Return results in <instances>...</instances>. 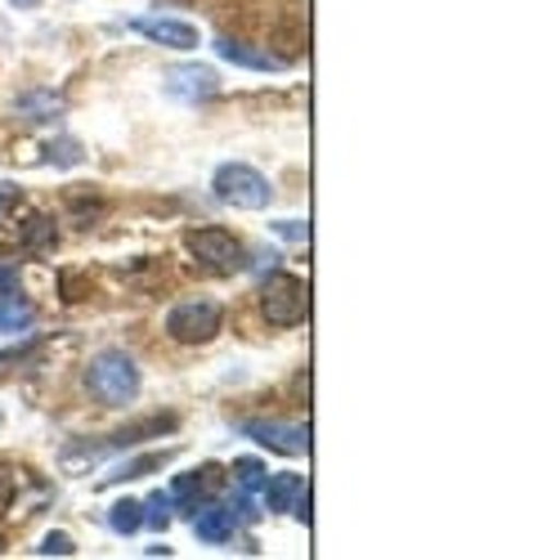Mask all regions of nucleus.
<instances>
[{"mask_svg": "<svg viewBox=\"0 0 538 560\" xmlns=\"http://www.w3.org/2000/svg\"><path fill=\"white\" fill-rule=\"evenodd\" d=\"M19 113H27V121H50L55 113H63V100H55V95H23Z\"/></svg>", "mask_w": 538, "mask_h": 560, "instance_id": "nucleus-18", "label": "nucleus"}, {"mask_svg": "<svg viewBox=\"0 0 538 560\" xmlns=\"http://www.w3.org/2000/svg\"><path fill=\"white\" fill-rule=\"evenodd\" d=\"M211 194H215V202L234 207V211H265L269 202H274L269 179L256 166H247V162H224L211 175Z\"/></svg>", "mask_w": 538, "mask_h": 560, "instance_id": "nucleus-2", "label": "nucleus"}, {"mask_svg": "<svg viewBox=\"0 0 538 560\" xmlns=\"http://www.w3.org/2000/svg\"><path fill=\"white\" fill-rule=\"evenodd\" d=\"M185 252L207 269V273H243L247 269V247L234 238L230 229H189L185 233Z\"/></svg>", "mask_w": 538, "mask_h": 560, "instance_id": "nucleus-3", "label": "nucleus"}, {"mask_svg": "<svg viewBox=\"0 0 538 560\" xmlns=\"http://www.w3.org/2000/svg\"><path fill=\"white\" fill-rule=\"evenodd\" d=\"M36 551H40V556H77V542H72L68 534H45Z\"/></svg>", "mask_w": 538, "mask_h": 560, "instance_id": "nucleus-20", "label": "nucleus"}, {"mask_svg": "<svg viewBox=\"0 0 538 560\" xmlns=\"http://www.w3.org/2000/svg\"><path fill=\"white\" fill-rule=\"evenodd\" d=\"M50 162H59V166H77V162H81L77 139H59V144H50Z\"/></svg>", "mask_w": 538, "mask_h": 560, "instance_id": "nucleus-22", "label": "nucleus"}, {"mask_svg": "<svg viewBox=\"0 0 538 560\" xmlns=\"http://www.w3.org/2000/svg\"><path fill=\"white\" fill-rule=\"evenodd\" d=\"M194 534H198L202 542H211V547L234 542V534H238V516H234L230 506L202 502V506H194Z\"/></svg>", "mask_w": 538, "mask_h": 560, "instance_id": "nucleus-12", "label": "nucleus"}, {"mask_svg": "<svg viewBox=\"0 0 538 560\" xmlns=\"http://www.w3.org/2000/svg\"><path fill=\"white\" fill-rule=\"evenodd\" d=\"M166 462H171V453H149V457H134V462H121L108 480H113V485H117V480H140V476H149V471H162Z\"/></svg>", "mask_w": 538, "mask_h": 560, "instance_id": "nucleus-16", "label": "nucleus"}, {"mask_svg": "<svg viewBox=\"0 0 538 560\" xmlns=\"http://www.w3.org/2000/svg\"><path fill=\"white\" fill-rule=\"evenodd\" d=\"M10 292H19V269L0 265V296H10Z\"/></svg>", "mask_w": 538, "mask_h": 560, "instance_id": "nucleus-24", "label": "nucleus"}, {"mask_svg": "<svg viewBox=\"0 0 538 560\" xmlns=\"http://www.w3.org/2000/svg\"><path fill=\"white\" fill-rule=\"evenodd\" d=\"M14 493H19V471H14V466L0 462V511H10Z\"/></svg>", "mask_w": 538, "mask_h": 560, "instance_id": "nucleus-21", "label": "nucleus"}, {"mask_svg": "<svg viewBox=\"0 0 538 560\" xmlns=\"http://www.w3.org/2000/svg\"><path fill=\"white\" fill-rule=\"evenodd\" d=\"M130 32H140L144 40L153 45H166V50H194L198 45V27L185 23V19H166V14H140L126 23Z\"/></svg>", "mask_w": 538, "mask_h": 560, "instance_id": "nucleus-8", "label": "nucleus"}, {"mask_svg": "<svg viewBox=\"0 0 538 560\" xmlns=\"http://www.w3.org/2000/svg\"><path fill=\"white\" fill-rule=\"evenodd\" d=\"M211 50H215L224 63L247 68V72H283V68H288L283 55H274V50H256V45H247V40H230V36H215Z\"/></svg>", "mask_w": 538, "mask_h": 560, "instance_id": "nucleus-11", "label": "nucleus"}, {"mask_svg": "<svg viewBox=\"0 0 538 560\" xmlns=\"http://www.w3.org/2000/svg\"><path fill=\"white\" fill-rule=\"evenodd\" d=\"M260 314L269 328H296V323L309 314V292L296 273H269L260 283Z\"/></svg>", "mask_w": 538, "mask_h": 560, "instance_id": "nucleus-4", "label": "nucleus"}, {"mask_svg": "<svg viewBox=\"0 0 538 560\" xmlns=\"http://www.w3.org/2000/svg\"><path fill=\"white\" fill-rule=\"evenodd\" d=\"M220 328H224V310L215 301H207V296L179 301L166 314V337L179 341V346H207V341L220 337Z\"/></svg>", "mask_w": 538, "mask_h": 560, "instance_id": "nucleus-5", "label": "nucleus"}, {"mask_svg": "<svg viewBox=\"0 0 538 560\" xmlns=\"http://www.w3.org/2000/svg\"><path fill=\"white\" fill-rule=\"evenodd\" d=\"M140 363H134L126 350H100L85 363V390L95 395L104 408H126L140 399Z\"/></svg>", "mask_w": 538, "mask_h": 560, "instance_id": "nucleus-1", "label": "nucleus"}, {"mask_svg": "<svg viewBox=\"0 0 538 560\" xmlns=\"http://www.w3.org/2000/svg\"><path fill=\"white\" fill-rule=\"evenodd\" d=\"M171 493H153L149 502H144V525H153V529H166L171 525Z\"/></svg>", "mask_w": 538, "mask_h": 560, "instance_id": "nucleus-19", "label": "nucleus"}, {"mask_svg": "<svg viewBox=\"0 0 538 560\" xmlns=\"http://www.w3.org/2000/svg\"><path fill=\"white\" fill-rule=\"evenodd\" d=\"M162 90L179 104H202V100H215L220 77L211 68H202V63H179V68H166Z\"/></svg>", "mask_w": 538, "mask_h": 560, "instance_id": "nucleus-7", "label": "nucleus"}, {"mask_svg": "<svg viewBox=\"0 0 538 560\" xmlns=\"http://www.w3.org/2000/svg\"><path fill=\"white\" fill-rule=\"evenodd\" d=\"M265 466L256 462V457H238L234 462V489H247V493H260V485H265Z\"/></svg>", "mask_w": 538, "mask_h": 560, "instance_id": "nucleus-17", "label": "nucleus"}, {"mask_svg": "<svg viewBox=\"0 0 538 560\" xmlns=\"http://www.w3.org/2000/svg\"><path fill=\"white\" fill-rule=\"evenodd\" d=\"M0 427H5V408H0Z\"/></svg>", "mask_w": 538, "mask_h": 560, "instance_id": "nucleus-27", "label": "nucleus"}, {"mask_svg": "<svg viewBox=\"0 0 538 560\" xmlns=\"http://www.w3.org/2000/svg\"><path fill=\"white\" fill-rule=\"evenodd\" d=\"M260 502H265V511H292V516L309 521V489H305V480L292 476V471L265 476V485H260Z\"/></svg>", "mask_w": 538, "mask_h": 560, "instance_id": "nucleus-9", "label": "nucleus"}, {"mask_svg": "<svg viewBox=\"0 0 538 560\" xmlns=\"http://www.w3.org/2000/svg\"><path fill=\"white\" fill-rule=\"evenodd\" d=\"M0 551H5V538H0Z\"/></svg>", "mask_w": 538, "mask_h": 560, "instance_id": "nucleus-28", "label": "nucleus"}, {"mask_svg": "<svg viewBox=\"0 0 538 560\" xmlns=\"http://www.w3.org/2000/svg\"><path fill=\"white\" fill-rule=\"evenodd\" d=\"M19 247L23 252H55L59 247V229L50 215H27V224H19Z\"/></svg>", "mask_w": 538, "mask_h": 560, "instance_id": "nucleus-13", "label": "nucleus"}, {"mask_svg": "<svg viewBox=\"0 0 538 560\" xmlns=\"http://www.w3.org/2000/svg\"><path fill=\"white\" fill-rule=\"evenodd\" d=\"M14 5H19V10H32V5H40V0H14Z\"/></svg>", "mask_w": 538, "mask_h": 560, "instance_id": "nucleus-26", "label": "nucleus"}, {"mask_svg": "<svg viewBox=\"0 0 538 560\" xmlns=\"http://www.w3.org/2000/svg\"><path fill=\"white\" fill-rule=\"evenodd\" d=\"M166 431H175V417L166 412V417H149V422H140V427H130V431H117V435H108V448H130V444H140V440H162Z\"/></svg>", "mask_w": 538, "mask_h": 560, "instance_id": "nucleus-14", "label": "nucleus"}, {"mask_svg": "<svg viewBox=\"0 0 538 560\" xmlns=\"http://www.w3.org/2000/svg\"><path fill=\"white\" fill-rule=\"evenodd\" d=\"M243 435L256 440L269 453H283V457H301L309 448V427L279 422V417H256V422H243Z\"/></svg>", "mask_w": 538, "mask_h": 560, "instance_id": "nucleus-6", "label": "nucleus"}, {"mask_svg": "<svg viewBox=\"0 0 538 560\" xmlns=\"http://www.w3.org/2000/svg\"><path fill=\"white\" fill-rule=\"evenodd\" d=\"M220 485H224V471H220V466H215V462H207V466H198V471H185V476H175L166 493H171V502H175V506H185V511H194V506L211 502Z\"/></svg>", "mask_w": 538, "mask_h": 560, "instance_id": "nucleus-10", "label": "nucleus"}, {"mask_svg": "<svg viewBox=\"0 0 538 560\" xmlns=\"http://www.w3.org/2000/svg\"><path fill=\"white\" fill-rule=\"evenodd\" d=\"M14 202V194H10V184H0V211H5Z\"/></svg>", "mask_w": 538, "mask_h": 560, "instance_id": "nucleus-25", "label": "nucleus"}, {"mask_svg": "<svg viewBox=\"0 0 538 560\" xmlns=\"http://www.w3.org/2000/svg\"><path fill=\"white\" fill-rule=\"evenodd\" d=\"M274 229L283 233V238H292V243H305V238H309V229H305L301 220H279Z\"/></svg>", "mask_w": 538, "mask_h": 560, "instance_id": "nucleus-23", "label": "nucleus"}, {"mask_svg": "<svg viewBox=\"0 0 538 560\" xmlns=\"http://www.w3.org/2000/svg\"><path fill=\"white\" fill-rule=\"evenodd\" d=\"M144 525V502H134V498H121V502H113L108 506V529L113 534H134V529H140Z\"/></svg>", "mask_w": 538, "mask_h": 560, "instance_id": "nucleus-15", "label": "nucleus"}]
</instances>
